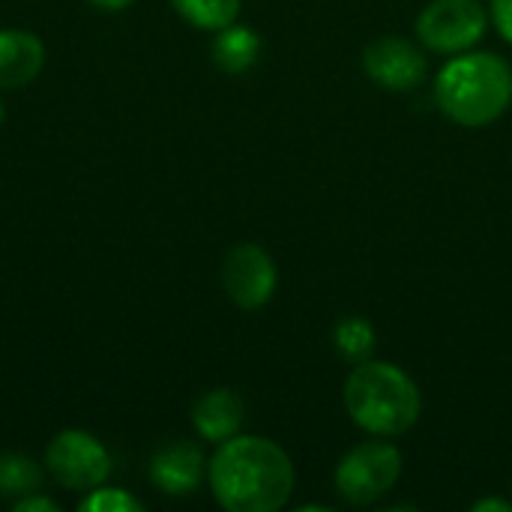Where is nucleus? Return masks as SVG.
Masks as SVG:
<instances>
[{
    "instance_id": "18",
    "label": "nucleus",
    "mask_w": 512,
    "mask_h": 512,
    "mask_svg": "<svg viewBox=\"0 0 512 512\" xmlns=\"http://www.w3.org/2000/svg\"><path fill=\"white\" fill-rule=\"evenodd\" d=\"M12 510L15 512H57L60 507L51 501V498H42V495H24V498H18L15 504H12Z\"/></svg>"
},
{
    "instance_id": "7",
    "label": "nucleus",
    "mask_w": 512,
    "mask_h": 512,
    "mask_svg": "<svg viewBox=\"0 0 512 512\" xmlns=\"http://www.w3.org/2000/svg\"><path fill=\"white\" fill-rule=\"evenodd\" d=\"M222 288L240 309H261L276 291V264L258 243L234 246L222 261Z\"/></svg>"
},
{
    "instance_id": "19",
    "label": "nucleus",
    "mask_w": 512,
    "mask_h": 512,
    "mask_svg": "<svg viewBox=\"0 0 512 512\" xmlns=\"http://www.w3.org/2000/svg\"><path fill=\"white\" fill-rule=\"evenodd\" d=\"M474 512H512V504L510 501H498V498H483V501H477L474 507H471Z\"/></svg>"
},
{
    "instance_id": "3",
    "label": "nucleus",
    "mask_w": 512,
    "mask_h": 512,
    "mask_svg": "<svg viewBox=\"0 0 512 512\" xmlns=\"http://www.w3.org/2000/svg\"><path fill=\"white\" fill-rule=\"evenodd\" d=\"M441 111L465 126L480 129L495 123L512 102V69L498 54H462L453 57L435 81Z\"/></svg>"
},
{
    "instance_id": "2",
    "label": "nucleus",
    "mask_w": 512,
    "mask_h": 512,
    "mask_svg": "<svg viewBox=\"0 0 512 512\" xmlns=\"http://www.w3.org/2000/svg\"><path fill=\"white\" fill-rule=\"evenodd\" d=\"M348 417L375 438L405 435L420 420V390L414 378L381 360H363L345 381Z\"/></svg>"
},
{
    "instance_id": "13",
    "label": "nucleus",
    "mask_w": 512,
    "mask_h": 512,
    "mask_svg": "<svg viewBox=\"0 0 512 512\" xmlns=\"http://www.w3.org/2000/svg\"><path fill=\"white\" fill-rule=\"evenodd\" d=\"M39 486H42V468L30 456H18V453L0 456V498L15 504L18 498L39 492Z\"/></svg>"
},
{
    "instance_id": "9",
    "label": "nucleus",
    "mask_w": 512,
    "mask_h": 512,
    "mask_svg": "<svg viewBox=\"0 0 512 512\" xmlns=\"http://www.w3.org/2000/svg\"><path fill=\"white\" fill-rule=\"evenodd\" d=\"M204 477V456L192 444H168L150 462V480L171 498L192 495Z\"/></svg>"
},
{
    "instance_id": "20",
    "label": "nucleus",
    "mask_w": 512,
    "mask_h": 512,
    "mask_svg": "<svg viewBox=\"0 0 512 512\" xmlns=\"http://www.w3.org/2000/svg\"><path fill=\"white\" fill-rule=\"evenodd\" d=\"M87 3L96 9H105V12H117V9H126L132 0H87Z\"/></svg>"
},
{
    "instance_id": "16",
    "label": "nucleus",
    "mask_w": 512,
    "mask_h": 512,
    "mask_svg": "<svg viewBox=\"0 0 512 512\" xmlns=\"http://www.w3.org/2000/svg\"><path fill=\"white\" fill-rule=\"evenodd\" d=\"M81 512H141L144 504L138 498H132L129 492L120 489H93L87 492V498L78 504Z\"/></svg>"
},
{
    "instance_id": "12",
    "label": "nucleus",
    "mask_w": 512,
    "mask_h": 512,
    "mask_svg": "<svg viewBox=\"0 0 512 512\" xmlns=\"http://www.w3.org/2000/svg\"><path fill=\"white\" fill-rule=\"evenodd\" d=\"M213 63L222 69V72H246L249 66H255L258 54H261V39L252 27H240V24H228L222 30H216V39H213Z\"/></svg>"
},
{
    "instance_id": "21",
    "label": "nucleus",
    "mask_w": 512,
    "mask_h": 512,
    "mask_svg": "<svg viewBox=\"0 0 512 512\" xmlns=\"http://www.w3.org/2000/svg\"><path fill=\"white\" fill-rule=\"evenodd\" d=\"M3 117H6V111H3V102H0V123H3Z\"/></svg>"
},
{
    "instance_id": "14",
    "label": "nucleus",
    "mask_w": 512,
    "mask_h": 512,
    "mask_svg": "<svg viewBox=\"0 0 512 512\" xmlns=\"http://www.w3.org/2000/svg\"><path fill=\"white\" fill-rule=\"evenodd\" d=\"M243 0H171L177 15L201 30H222L237 21Z\"/></svg>"
},
{
    "instance_id": "8",
    "label": "nucleus",
    "mask_w": 512,
    "mask_h": 512,
    "mask_svg": "<svg viewBox=\"0 0 512 512\" xmlns=\"http://www.w3.org/2000/svg\"><path fill=\"white\" fill-rule=\"evenodd\" d=\"M363 69L384 90H414L429 72L423 51L402 36H381L369 42L363 51Z\"/></svg>"
},
{
    "instance_id": "22",
    "label": "nucleus",
    "mask_w": 512,
    "mask_h": 512,
    "mask_svg": "<svg viewBox=\"0 0 512 512\" xmlns=\"http://www.w3.org/2000/svg\"><path fill=\"white\" fill-rule=\"evenodd\" d=\"M489 3H495V0H489Z\"/></svg>"
},
{
    "instance_id": "17",
    "label": "nucleus",
    "mask_w": 512,
    "mask_h": 512,
    "mask_svg": "<svg viewBox=\"0 0 512 512\" xmlns=\"http://www.w3.org/2000/svg\"><path fill=\"white\" fill-rule=\"evenodd\" d=\"M492 21L498 33L512 45V0H495L492 3Z\"/></svg>"
},
{
    "instance_id": "15",
    "label": "nucleus",
    "mask_w": 512,
    "mask_h": 512,
    "mask_svg": "<svg viewBox=\"0 0 512 512\" xmlns=\"http://www.w3.org/2000/svg\"><path fill=\"white\" fill-rule=\"evenodd\" d=\"M333 345L339 351L342 360H351V363H363L372 357L375 351V330L366 318L360 315H351V318H342L333 330Z\"/></svg>"
},
{
    "instance_id": "4",
    "label": "nucleus",
    "mask_w": 512,
    "mask_h": 512,
    "mask_svg": "<svg viewBox=\"0 0 512 512\" xmlns=\"http://www.w3.org/2000/svg\"><path fill=\"white\" fill-rule=\"evenodd\" d=\"M402 477V453L387 441H366L342 456L336 468V492L354 507L381 501Z\"/></svg>"
},
{
    "instance_id": "10",
    "label": "nucleus",
    "mask_w": 512,
    "mask_h": 512,
    "mask_svg": "<svg viewBox=\"0 0 512 512\" xmlns=\"http://www.w3.org/2000/svg\"><path fill=\"white\" fill-rule=\"evenodd\" d=\"M45 66V45L30 30H0V90L27 87Z\"/></svg>"
},
{
    "instance_id": "5",
    "label": "nucleus",
    "mask_w": 512,
    "mask_h": 512,
    "mask_svg": "<svg viewBox=\"0 0 512 512\" xmlns=\"http://www.w3.org/2000/svg\"><path fill=\"white\" fill-rule=\"evenodd\" d=\"M48 474L69 492H93L111 474L108 450L81 429L60 432L45 450Z\"/></svg>"
},
{
    "instance_id": "6",
    "label": "nucleus",
    "mask_w": 512,
    "mask_h": 512,
    "mask_svg": "<svg viewBox=\"0 0 512 512\" xmlns=\"http://www.w3.org/2000/svg\"><path fill=\"white\" fill-rule=\"evenodd\" d=\"M489 15L480 0H432L417 18V36L429 51L462 54L483 39Z\"/></svg>"
},
{
    "instance_id": "1",
    "label": "nucleus",
    "mask_w": 512,
    "mask_h": 512,
    "mask_svg": "<svg viewBox=\"0 0 512 512\" xmlns=\"http://www.w3.org/2000/svg\"><path fill=\"white\" fill-rule=\"evenodd\" d=\"M210 489L228 512H276L294 495V465L288 453L258 435H234L219 444L207 465Z\"/></svg>"
},
{
    "instance_id": "11",
    "label": "nucleus",
    "mask_w": 512,
    "mask_h": 512,
    "mask_svg": "<svg viewBox=\"0 0 512 512\" xmlns=\"http://www.w3.org/2000/svg\"><path fill=\"white\" fill-rule=\"evenodd\" d=\"M243 423V402L231 390H210L192 408V426L204 441L222 444L237 435Z\"/></svg>"
}]
</instances>
